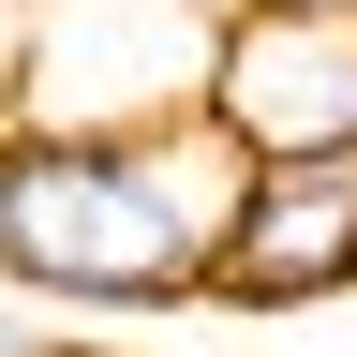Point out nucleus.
Wrapping results in <instances>:
<instances>
[{
  "instance_id": "3",
  "label": "nucleus",
  "mask_w": 357,
  "mask_h": 357,
  "mask_svg": "<svg viewBox=\"0 0 357 357\" xmlns=\"http://www.w3.org/2000/svg\"><path fill=\"white\" fill-rule=\"evenodd\" d=\"M208 119L238 134L253 164L298 149H357V15H312V0H238L208 45Z\"/></svg>"
},
{
  "instance_id": "4",
  "label": "nucleus",
  "mask_w": 357,
  "mask_h": 357,
  "mask_svg": "<svg viewBox=\"0 0 357 357\" xmlns=\"http://www.w3.org/2000/svg\"><path fill=\"white\" fill-rule=\"evenodd\" d=\"M328 298H357V149L253 164L194 312H328Z\"/></svg>"
},
{
  "instance_id": "5",
  "label": "nucleus",
  "mask_w": 357,
  "mask_h": 357,
  "mask_svg": "<svg viewBox=\"0 0 357 357\" xmlns=\"http://www.w3.org/2000/svg\"><path fill=\"white\" fill-rule=\"evenodd\" d=\"M312 15H357V0H312Z\"/></svg>"
},
{
  "instance_id": "2",
  "label": "nucleus",
  "mask_w": 357,
  "mask_h": 357,
  "mask_svg": "<svg viewBox=\"0 0 357 357\" xmlns=\"http://www.w3.org/2000/svg\"><path fill=\"white\" fill-rule=\"evenodd\" d=\"M223 0H30L15 15V134H149L208 105Z\"/></svg>"
},
{
  "instance_id": "1",
  "label": "nucleus",
  "mask_w": 357,
  "mask_h": 357,
  "mask_svg": "<svg viewBox=\"0 0 357 357\" xmlns=\"http://www.w3.org/2000/svg\"><path fill=\"white\" fill-rule=\"evenodd\" d=\"M253 149L194 119L149 134H0V283L60 298V328H134V312H194L223 223H238Z\"/></svg>"
}]
</instances>
